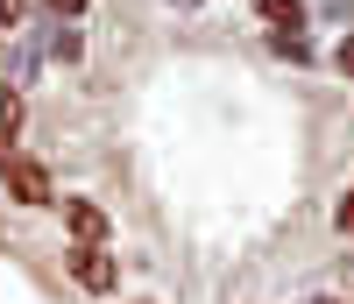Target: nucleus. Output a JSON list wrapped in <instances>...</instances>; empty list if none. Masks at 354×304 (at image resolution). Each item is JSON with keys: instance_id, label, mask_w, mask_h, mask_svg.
<instances>
[{"instance_id": "nucleus-1", "label": "nucleus", "mask_w": 354, "mask_h": 304, "mask_svg": "<svg viewBox=\"0 0 354 304\" xmlns=\"http://www.w3.org/2000/svg\"><path fill=\"white\" fill-rule=\"evenodd\" d=\"M0 184H8V198H15V205H50V170H43L36 156H8Z\"/></svg>"}, {"instance_id": "nucleus-2", "label": "nucleus", "mask_w": 354, "mask_h": 304, "mask_svg": "<svg viewBox=\"0 0 354 304\" xmlns=\"http://www.w3.org/2000/svg\"><path fill=\"white\" fill-rule=\"evenodd\" d=\"M64 227H71L78 248H100V240H106V212H100L93 198H71V205H64Z\"/></svg>"}, {"instance_id": "nucleus-3", "label": "nucleus", "mask_w": 354, "mask_h": 304, "mask_svg": "<svg viewBox=\"0 0 354 304\" xmlns=\"http://www.w3.org/2000/svg\"><path fill=\"white\" fill-rule=\"evenodd\" d=\"M71 276L85 290H113V255L106 248H71Z\"/></svg>"}, {"instance_id": "nucleus-4", "label": "nucleus", "mask_w": 354, "mask_h": 304, "mask_svg": "<svg viewBox=\"0 0 354 304\" xmlns=\"http://www.w3.org/2000/svg\"><path fill=\"white\" fill-rule=\"evenodd\" d=\"M255 8H262V21H270V28H283V36H298V21H305L298 0H255Z\"/></svg>"}, {"instance_id": "nucleus-5", "label": "nucleus", "mask_w": 354, "mask_h": 304, "mask_svg": "<svg viewBox=\"0 0 354 304\" xmlns=\"http://www.w3.org/2000/svg\"><path fill=\"white\" fill-rule=\"evenodd\" d=\"M15 135H21V99L0 85V149H15Z\"/></svg>"}, {"instance_id": "nucleus-6", "label": "nucleus", "mask_w": 354, "mask_h": 304, "mask_svg": "<svg viewBox=\"0 0 354 304\" xmlns=\"http://www.w3.org/2000/svg\"><path fill=\"white\" fill-rule=\"evenodd\" d=\"M340 227H347V234H354V191H347V198H340Z\"/></svg>"}, {"instance_id": "nucleus-7", "label": "nucleus", "mask_w": 354, "mask_h": 304, "mask_svg": "<svg viewBox=\"0 0 354 304\" xmlns=\"http://www.w3.org/2000/svg\"><path fill=\"white\" fill-rule=\"evenodd\" d=\"M340 71H347V78H354V36H347V43H340Z\"/></svg>"}, {"instance_id": "nucleus-8", "label": "nucleus", "mask_w": 354, "mask_h": 304, "mask_svg": "<svg viewBox=\"0 0 354 304\" xmlns=\"http://www.w3.org/2000/svg\"><path fill=\"white\" fill-rule=\"evenodd\" d=\"M50 8H57V15H85V0H50Z\"/></svg>"}, {"instance_id": "nucleus-9", "label": "nucleus", "mask_w": 354, "mask_h": 304, "mask_svg": "<svg viewBox=\"0 0 354 304\" xmlns=\"http://www.w3.org/2000/svg\"><path fill=\"white\" fill-rule=\"evenodd\" d=\"M21 15V0H0V21H15Z\"/></svg>"}, {"instance_id": "nucleus-10", "label": "nucleus", "mask_w": 354, "mask_h": 304, "mask_svg": "<svg viewBox=\"0 0 354 304\" xmlns=\"http://www.w3.org/2000/svg\"><path fill=\"white\" fill-rule=\"evenodd\" d=\"M312 304H333V297H312Z\"/></svg>"}]
</instances>
